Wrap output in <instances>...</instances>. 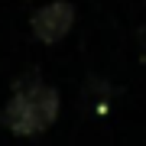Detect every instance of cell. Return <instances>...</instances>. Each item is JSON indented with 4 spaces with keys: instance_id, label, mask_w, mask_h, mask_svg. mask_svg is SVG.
<instances>
[{
    "instance_id": "cell-2",
    "label": "cell",
    "mask_w": 146,
    "mask_h": 146,
    "mask_svg": "<svg viewBox=\"0 0 146 146\" xmlns=\"http://www.w3.org/2000/svg\"><path fill=\"white\" fill-rule=\"evenodd\" d=\"M29 26H33V36L39 42H49V46L52 42H62L72 33V26H75V7L68 0H55L49 7H39L33 13Z\"/></svg>"
},
{
    "instance_id": "cell-3",
    "label": "cell",
    "mask_w": 146,
    "mask_h": 146,
    "mask_svg": "<svg viewBox=\"0 0 146 146\" xmlns=\"http://www.w3.org/2000/svg\"><path fill=\"white\" fill-rule=\"evenodd\" d=\"M140 42H143V46H146V26H143V33H140Z\"/></svg>"
},
{
    "instance_id": "cell-1",
    "label": "cell",
    "mask_w": 146,
    "mask_h": 146,
    "mask_svg": "<svg viewBox=\"0 0 146 146\" xmlns=\"http://www.w3.org/2000/svg\"><path fill=\"white\" fill-rule=\"evenodd\" d=\"M58 94L49 84H16V94L3 107V123L20 136H36L55 123Z\"/></svg>"
}]
</instances>
